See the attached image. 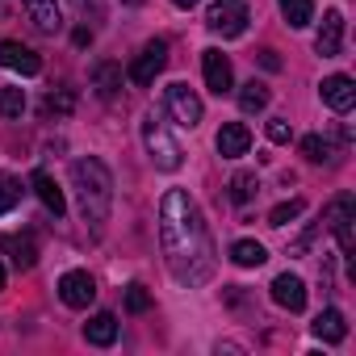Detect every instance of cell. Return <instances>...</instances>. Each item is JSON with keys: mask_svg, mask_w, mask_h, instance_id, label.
I'll return each instance as SVG.
<instances>
[{"mask_svg": "<svg viewBox=\"0 0 356 356\" xmlns=\"http://www.w3.org/2000/svg\"><path fill=\"white\" fill-rule=\"evenodd\" d=\"M306 206L298 202V197H289V202H281V206H273V214H268V227H289L298 214H302Z\"/></svg>", "mask_w": 356, "mask_h": 356, "instance_id": "83f0119b", "label": "cell"}, {"mask_svg": "<svg viewBox=\"0 0 356 356\" xmlns=\"http://www.w3.org/2000/svg\"><path fill=\"white\" fill-rule=\"evenodd\" d=\"M231 260H235L239 268H260V264L268 260V252H264L256 239H239V243L231 248Z\"/></svg>", "mask_w": 356, "mask_h": 356, "instance_id": "7402d4cb", "label": "cell"}, {"mask_svg": "<svg viewBox=\"0 0 356 356\" xmlns=\"http://www.w3.org/2000/svg\"><path fill=\"white\" fill-rule=\"evenodd\" d=\"M172 5H176V9H193V5H197V0H172Z\"/></svg>", "mask_w": 356, "mask_h": 356, "instance_id": "836d02e7", "label": "cell"}, {"mask_svg": "<svg viewBox=\"0 0 356 356\" xmlns=\"http://www.w3.org/2000/svg\"><path fill=\"white\" fill-rule=\"evenodd\" d=\"M239 109H243V113H260V109H268V88H264L260 80H248V84L239 88Z\"/></svg>", "mask_w": 356, "mask_h": 356, "instance_id": "cb8c5ba5", "label": "cell"}, {"mask_svg": "<svg viewBox=\"0 0 356 356\" xmlns=\"http://www.w3.org/2000/svg\"><path fill=\"white\" fill-rule=\"evenodd\" d=\"M277 5H281V17L293 30H306L314 22V0H277Z\"/></svg>", "mask_w": 356, "mask_h": 356, "instance_id": "44dd1931", "label": "cell"}, {"mask_svg": "<svg viewBox=\"0 0 356 356\" xmlns=\"http://www.w3.org/2000/svg\"><path fill=\"white\" fill-rule=\"evenodd\" d=\"M252 13H248V0H214L210 13H206V26L222 38H239L248 30Z\"/></svg>", "mask_w": 356, "mask_h": 356, "instance_id": "5b68a950", "label": "cell"}, {"mask_svg": "<svg viewBox=\"0 0 356 356\" xmlns=\"http://www.w3.org/2000/svg\"><path fill=\"white\" fill-rule=\"evenodd\" d=\"M256 193H260L256 172H235V176H231V202H235V206H248Z\"/></svg>", "mask_w": 356, "mask_h": 356, "instance_id": "603a6c76", "label": "cell"}, {"mask_svg": "<svg viewBox=\"0 0 356 356\" xmlns=\"http://www.w3.org/2000/svg\"><path fill=\"white\" fill-rule=\"evenodd\" d=\"M202 67H206V88L214 92V97H222V92H231L235 88V72H231V59L222 55V51H202Z\"/></svg>", "mask_w": 356, "mask_h": 356, "instance_id": "9c48e42d", "label": "cell"}, {"mask_svg": "<svg viewBox=\"0 0 356 356\" xmlns=\"http://www.w3.org/2000/svg\"><path fill=\"white\" fill-rule=\"evenodd\" d=\"M302 155H306L310 163H323V159H331V143H327L323 134H306V138H302Z\"/></svg>", "mask_w": 356, "mask_h": 356, "instance_id": "4316f807", "label": "cell"}, {"mask_svg": "<svg viewBox=\"0 0 356 356\" xmlns=\"http://www.w3.org/2000/svg\"><path fill=\"white\" fill-rule=\"evenodd\" d=\"M323 227H331V231H335V239H339V252H343V256H352V252H356V202H352V193H339V197L323 210Z\"/></svg>", "mask_w": 356, "mask_h": 356, "instance_id": "277c9868", "label": "cell"}, {"mask_svg": "<svg viewBox=\"0 0 356 356\" xmlns=\"http://www.w3.org/2000/svg\"><path fill=\"white\" fill-rule=\"evenodd\" d=\"M273 302L277 306H285V310H306V285H302V277H293V273H281L277 281H273Z\"/></svg>", "mask_w": 356, "mask_h": 356, "instance_id": "9a60e30c", "label": "cell"}, {"mask_svg": "<svg viewBox=\"0 0 356 356\" xmlns=\"http://www.w3.org/2000/svg\"><path fill=\"white\" fill-rule=\"evenodd\" d=\"M268 138H273V143H289V138H293L289 122H285V118H273V122H268Z\"/></svg>", "mask_w": 356, "mask_h": 356, "instance_id": "4dcf8cb0", "label": "cell"}, {"mask_svg": "<svg viewBox=\"0 0 356 356\" xmlns=\"http://www.w3.org/2000/svg\"><path fill=\"white\" fill-rule=\"evenodd\" d=\"M17 202H22V181H13V176H0V214H9Z\"/></svg>", "mask_w": 356, "mask_h": 356, "instance_id": "f1b7e54d", "label": "cell"}, {"mask_svg": "<svg viewBox=\"0 0 356 356\" xmlns=\"http://www.w3.org/2000/svg\"><path fill=\"white\" fill-rule=\"evenodd\" d=\"M0 252H5V256L13 260V268H22V273H30V268L38 264V243H34V235H5V239H0Z\"/></svg>", "mask_w": 356, "mask_h": 356, "instance_id": "4fadbf2b", "label": "cell"}, {"mask_svg": "<svg viewBox=\"0 0 356 356\" xmlns=\"http://www.w3.org/2000/svg\"><path fill=\"white\" fill-rule=\"evenodd\" d=\"M318 92H323V101H327L335 113H348V109L356 105V84H352V76H327Z\"/></svg>", "mask_w": 356, "mask_h": 356, "instance_id": "5bb4252c", "label": "cell"}, {"mask_svg": "<svg viewBox=\"0 0 356 356\" xmlns=\"http://www.w3.org/2000/svg\"><path fill=\"white\" fill-rule=\"evenodd\" d=\"M0 289H5V268H0Z\"/></svg>", "mask_w": 356, "mask_h": 356, "instance_id": "e575fe53", "label": "cell"}, {"mask_svg": "<svg viewBox=\"0 0 356 356\" xmlns=\"http://www.w3.org/2000/svg\"><path fill=\"white\" fill-rule=\"evenodd\" d=\"M0 67L22 72V76H38L42 72V59L30 47H22V42H0Z\"/></svg>", "mask_w": 356, "mask_h": 356, "instance_id": "7c38bea8", "label": "cell"}, {"mask_svg": "<svg viewBox=\"0 0 356 356\" xmlns=\"http://www.w3.org/2000/svg\"><path fill=\"white\" fill-rule=\"evenodd\" d=\"M26 113V92L22 88H0V118H22Z\"/></svg>", "mask_w": 356, "mask_h": 356, "instance_id": "484cf974", "label": "cell"}, {"mask_svg": "<svg viewBox=\"0 0 356 356\" xmlns=\"http://www.w3.org/2000/svg\"><path fill=\"white\" fill-rule=\"evenodd\" d=\"M168 113L176 118V126H189V130H193L206 109H202V97H197L185 80H176V84H168Z\"/></svg>", "mask_w": 356, "mask_h": 356, "instance_id": "8992f818", "label": "cell"}, {"mask_svg": "<svg viewBox=\"0 0 356 356\" xmlns=\"http://www.w3.org/2000/svg\"><path fill=\"white\" fill-rule=\"evenodd\" d=\"M34 193L42 197V206H47V210H51L55 218H63V214H67V202H63V189L55 185V176H51V172H42V168L34 172Z\"/></svg>", "mask_w": 356, "mask_h": 356, "instance_id": "2e32d148", "label": "cell"}, {"mask_svg": "<svg viewBox=\"0 0 356 356\" xmlns=\"http://www.w3.org/2000/svg\"><path fill=\"white\" fill-rule=\"evenodd\" d=\"M314 335L323 339V343H339L343 335H348V323H343V314L331 306V310H323L318 318H314Z\"/></svg>", "mask_w": 356, "mask_h": 356, "instance_id": "d6986e66", "label": "cell"}, {"mask_svg": "<svg viewBox=\"0 0 356 356\" xmlns=\"http://www.w3.org/2000/svg\"><path fill=\"white\" fill-rule=\"evenodd\" d=\"M159 243H163L172 277L181 285H202L214 277L210 231H206V222L185 189H168L159 202Z\"/></svg>", "mask_w": 356, "mask_h": 356, "instance_id": "6da1fadb", "label": "cell"}, {"mask_svg": "<svg viewBox=\"0 0 356 356\" xmlns=\"http://www.w3.org/2000/svg\"><path fill=\"white\" fill-rule=\"evenodd\" d=\"M143 143H147V151H151L155 168H163V172H176V168H181L185 151H181V143L168 134V122H163V118H155V113H151V118L143 122Z\"/></svg>", "mask_w": 356, "mask_h": 356, "instance_id": "3957f363", "label": "cell"}, {"mask_svg": "<svg viewBox=\"0 0 356 356\" xmlns=\"http://www.w3.org/2000/svg\"><path fill=\"white\" fill-rule=\"evenodd\" d=\"M339 47H343V13L331 9V13H323V26H318V34H314V51H318L323 59H335Z\"/></svg>", "mask_w": 356, "mask_h": 356, "instance_id": "30bf717a", "label": "cell"}, {"mask_svg": "<svg viewBox=\"0 0 356 356\" xmlns=\"http://www.w3.org/2000/svg\"><path fill=\"white\" fill-rule=\"evenodd\" d=\"M84 339H88V343H97V348H109V343L118 339V318H113L109 310L92 314V318L84 323Z\"/></svg>", "mask_w": 356, "mask_h": 356, "instance_id": "ac0fdd59", "label": "cell"}, {"mask_svg": "<svg viewBox=\"0 0 356 356\" xmlns=\"http://www.w3.org/2000/svg\"><path fill=\"white\" fill-rule=\"evenodd\" d=\"M92 42V30H76V47H88Z\"/></svg>", "mask_w": 356, "mask_h": 356, "instance_id": "d6a6232c", "label": "cell"}, {"mask_svg": "<svg viewBox=\"0 0 356 356\" xmlns=\"http://www.w3.org/2000/svg\"><path fill=\"white\" fill-rule=\"evenodd\" d=\"M147 306H151V293H147L143 285H126V310H130V314H143Z\"/></svg>", "mask_w": 356, "mask_h": 356, "instance_id": "f546056e", "label": "cell"}, {"mask_svg": "<svg viewBox=\"0 0 356 356\" xmlns=\"http://www.w3.org/2000/svg\"><path fill=\"white\" fill-rule=\"evenodd\" d=\"M59 298H63V306H72V310H88V306H92V298H97V285H92V277H88V273L72 268V273H63V277H59Z\"/></svg>", "mask_w": 356, "mask_h": 356, "instance_id": "ba28073f", "label": "cell"}, {"mask_svg": "<svg viewBox=\"0 0 356 356\" xmlns=\"http://www.w3.org/2000/svg\"><path fill=\"white\" fill-rule=\"evenodd\" d=\"M26 13H30V22H34L42 34H59V30H63V17H59V5H55V0H26Z\"/></svg>", "mask_w": 356, "mask_h": 356, "instance_id": "e0dca14e", "label": "cell"}, {"mask_svg": "<svg viewBox=\"0 0 356 356\" xmlns=\"http://www.w3.org/2000/svg\"><path fill=\"white\" fill-rule=\"evenodd\" d=\"M214 143H218V155H222V159H239V155L252 151V130H248L243 122H227Z\"/></svg>", "mask_w": 356, "mask_h": 356, "instance_id": "8fae6325", "label": "cell"}, {"mask_svg": "<svg viewBox=\"0 0 356 356\" xmlns=\"http://www.w3.org/2000/svg\"><path fill=\"white\" fill-rule=\"evenodd\" d=\"M92 88L109 101V97H118V88H122V63H97L92 67Z\"/></svg>", "mask_w": 356, "mask_h": 356, "instance_id": "ffe728a7", "label": "cell"}, {"mask_svg": "<svg viewBox=\"0 0 356 356\" xmlns=\"http://www.w3.org/2000/svg\"><path fill=\"white\" fill-rule=\"evenodd\" d=\"M260 63H264L268 72H281V59H277V51H260Z\"/></svg>", "mask_w": 356, "mask_h": 356, "instance_id": "1f68e13d", "label": "cell"}, {"mask_svg": "<svg viewBox=\"0 0 356 356\" xmlns=\"http://www.w3.org/2000/svg\"><path fill=\"white\" fill-rule=\"evenodd\" d=\"M72 109H76V92H72V88H55V92L42 101V113H47V118H67Z\"/></svg>", "mask_w": 356, "mask_h": 356, "instance_id": "d4e9b609", "label": "cell"}, {"mask_svg": "<svg viewBox=\"0 0 356 356\" xmlns=\"http://www.w3.org/2000/svg\"><path fill=\"white\" fill-rule=\"evenodd\" d=\"M72 185H76V197H80V214L84 222L101 227L109 218V206H113V176L101 159H76L72 163Z\"/></svg>", "mask_w": 356, "mask_h": 356, "instance_id": "7a4b0ae2", "label": "cell"}, {"mask_svg": "<svg viewBox=\"0 0 356 356\" xmlns=\"http://www.w3.org/2000/svg\"><path fill=\"white\" fill-rule=\"evenodd\" d=\"M163 67H168V42H163V38H155V42H147V47H143V55L130 63V80L147 88V84H155V76H159Z\"/></svg>", "mask_w": 356, "mask_h": 356, "instance_id": "52a82bcc", "label": "cell"}]
</instances>
